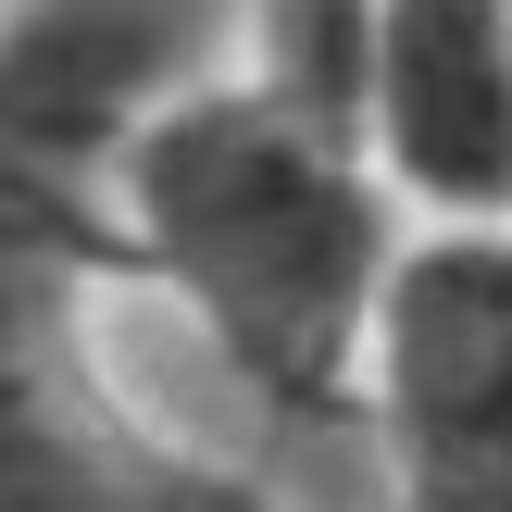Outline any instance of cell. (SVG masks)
I'll return each instance as SVG.
<instances>
[{"label":"cell","mask_w":512,"mask_h":512,"mask_svg":"<svg viewBox=\"0 0 512 512\" xmlns=\"http://www.w3.org/2000/svg\"><path fill=\"white\" fill-rule=\"evenodd\" d=\"M113 213L138 238L150 288L213 338L238 388H263L275 413H325V400L350 413L375 300L413 250L363 150H325L300 125L250 113L238 88H213L113 163Z\"/></svg>","instance_id":"6da1fadb"},{"label":"cell","mask_w":512,"mask_h":512,"mask_svg":"<svg viewBox=\"0 0 512 512\" xmlns=\"http://www.w3.org/2000/svg\"><path fill=\"white\" fill-rule=\"evenodd\" d=\"M400 512H512V238H413L350 375Z\"/></svg>","instance_id":"7a4b0ae2"},{"label":"cell","mask_w":512,"mask_h":512,"mask_svg":"<svg viewBox=\"0 0 512 512\" xmlns=\"http://www.w3.org/2000/svg\"><path fill=\"white\" fill-rule=\"evenodd\" d=\"M363 175L413 238H512V0H375Z\"/></svg>","instance_id":"3957f363"},{"label":"cell","mask_w":512,"mask_h":512,"mask_svg":"<svg viewBox=\"0 0 512 512\" xmlns=\"http://www.w3.org/2000/svg\"><path fill=\"white\" fill-rule=\"evenodd\" d=\"M238 0H0V138L100 163L225 88Z\"/></svg>","instance_id":"277c9868"},{"label":"cell","mask_w":512,"mask_h":512,"mask_svg":"<svg viewBox=\"0 0 512 512\" xmlns=\"http://www.w3.org/2000/svg\"><path fill=\"white\" fill-rule=\"evenodd\" d=\"M363 75H375V0H238L225 88L250 113L300 125L325 150H363Z\"/></svg>","instance_id":"5b68a950"}]
</instances>
